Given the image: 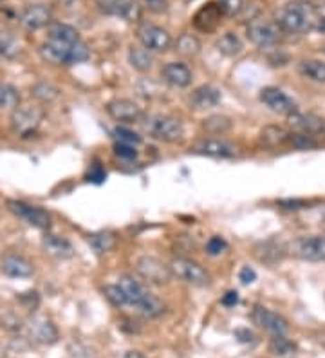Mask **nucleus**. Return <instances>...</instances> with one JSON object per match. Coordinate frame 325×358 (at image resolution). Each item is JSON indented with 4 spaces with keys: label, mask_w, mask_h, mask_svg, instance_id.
Returning <instances> with one entry per match:
<instances>
[{
    "label": "nucleus",
    "mask_w": 325,
    "mask_h": 358,
    "mask_svg": "<svg viewBox=\"0 0 325 358\" xmlns=\"http://www.w3.org/2000/svg\"><path fill=\"white\" fill-rule=\"evenodd\" d=\"M238 280L243 284H252L257 280V271L250 266H244L243 270L238 271Z\"/></svg>",
    "instance_id": "obj_45"
},
{
    "label": "nucleus",
    "mask_w": 325,
    "mask_h": 358,
    "mask_svg": "<svg viewBox=\"0 0 325 358\" xmlns=\"http://www.w3.org/2000/svg\"><path fill=\"white\" fill-rule=\"evenodd\" d=\"M114 136H116L117 141H122V143H129V145L141 143V136L136 134V132H132V131H129V129H125V127L114 129Z\"/></svg>",
    "instance_id": "obj_42"
},
{
    "label": "nucleus",
    "mask_w": 325,
    "mask_h": 358,
    "mask_svg": "<svg viewBox=\"0 0 325 358\" xmlns=\"http://www.w3.org/2000/svg\"><path fill=\"white\" fill-rule=\"evenodd\" d=\"M143 123V131L147 132L150 138L163 143H178L185 136V127L178 118L168 116V114H150V116H143L141 120Z\"/></svg>",
    "instance_id": "obj_4"
},
{
    "label": "nucleus",
    "mask_w": 325,
    "mask_h": 358,
    "mask_svg": "<svg viewBox=\"0 0 325 358\" xmlns=\"http://www.w3.org/2000/svg\"><path fill=\"white\" fill-rule=\"evenodd\" d=\"M31 96L42 103H51L60 96V89L51 82H38L31 87Z\"/></svg>",
    "instance_id": "obj_34"
},
{
    "label": "nucleus",
    "mask_w": 325,
    "mask_h": 358,
    "mask_svg": "<svg viewBox=\"0 0 325 358\" xmlns=\"http://www.w3.org/2000/svg\"><path fill=\"white\" fill-rule=\"evenodd\" d=\"M231 127H233V122L224 114H215L203 122V131L210 136H222L230 132Z\"/></svg>",
    "instance_id": "obj_31"
},
{
    "label": "nucleus",
    "mask_w": 325,
    "mask_h": 358,
    "mask_svg": "<svg viewBox=\"0 0 325 358\" xmlns=\"http://www.w3.org/2000/svg\"><path fill=\"white\" fill-rule=\"evenodd\" d=\"M129 62L136 71L147 73L154 66V55L148 49H145L143 45H132L129 49Z\"/></svg>",
    "instance_id": "obj_29"
},
{
    "label": "nucleus",
    "mask_w": 325,
    "mask_h": 358,
    "mask_svg": "<svg viewBox=\"0 0 325 358\" xmlns=\"http://www.w3.org/2000/svg\"><path fill=\"white\" fill-rule=\"evenodd\" d=\"M42 107H35V105H18L17 109L11 113V131L18 136V138H31L38 132L40 125L43 122Z\"/></svg>",
    "instance_id": "obj_6"
},
{
    "label": "nucleus",
    "mask_w": 325,
    "mask_h": 358,
    "mask_svg": "<svg viewBox=\"0 0 325 358\" xmlns=\"http://www.w3.org/2000/svg\"><path fill=\"white\" fill-rule=\"evenodd\" d=\"M42 246H43V252L52 259H58V261H67L74 255V248L71 245L69 239H65V237L60 236H49L43 237L42 241Z\"/></svg>",
    "instance_id": "obj_24"
},
{
    "label": "nucleus",
    "mask_w": 325,
    "mask_h": 358,
    "mask_svg": "<svg viewBox=\"0 0 325 358\" xmlns=\"http://www.w3.org/2000/svg\"><path fill=\"white\" fill-rule=\"evenodd\" d=\"M125 358H147L143 353H139V351H127Z\"/></svg>",
    "instance_id": "obj_49"
},
{
    "label": "nucleus",
    "mask_w": 325,
    "mask_h": 358,
    "mask_svg": "<svg viewBox=\"0 0 325 358\" xmlns=\"http://www.w3.org/2000/svg\"><path fill=\"white\" fill-rule=\"evenodd\" d=\"M114 154H116L117 157H122V159H127V162H130V159H136V157H138L136 145L122 143V141H117V143L114 145Z\"/></svg>",
    "instance_id": "obj_41"
},
{
    "label": "nucleus",
    "mask_w": 325,
    "mask_h": 358,
    "mask_svg": "<svg viewBox=\"0 0 325 358\" xmlns=\"http://www.w3.org/2000/svg\"><path fill=\"white\" fill-rule=\"evenodd\" d=\"M136 271L138 275L148 284L154 286H166L173 279L168 264L154 257V255H143L136 261Z\"/></svg>",
    "instance_id": "obj_8"
},
{
    "label": "nucleus",
    "mask_w": 325,
    "mask_h": 358,
    "mask_svg": "<svg viewBox=\"0 0 325 358\" xmlns=\"http://www.w3.org/2000/svg\"><path fill=\"white\" fill-rule=\"evenodd\" d=\"M278 205L284 210H302L305 206V201H302V199H284Z\"/></svg>",
    "instance_id": "obj_46"
},
{
    "label": "nucleus",
    "mask_w": 325,
    "mask_h": 358,
    "mask_svg": "<svg viewBox=\"0 0 325 358\" xmlns=\"http://www.w3.org/2000/svg\"><path fill=\"white\" fill-rule=\"evenodd\" d=\"M192 150H194V154L215 157V159H228V157H233L237 154V149L233 145L230 141L221 140V138H204Z\"/></svg>",
    "instance_id": "obj_17"
},
{
    "label": "nucleus",
    "mask_w": 325,
    "mask_h": 358,
    "mask_svg": "<svg viewBox=\"0 0 325 358\" xmlns=\"http://www.w3.org/2000/svg\"><path fill=\"white\" fill-rule=\"evenodd\" d=\"M221 91L213 85H201L190 94V105L197 110H206L221 103Z\"/></svg>",
    "instance_id": "obj_23"
},
{
    "label": "nucleus",
    "mask_w": 325,
    "mask_h": 358,
    "mask_svg": "<svg viewBox=\"0 0 325 358\" xmlns=\"http://www.w3.org/2000/svg\"><path fill=\"white\" fill-rule=\"evenodd\" d=\"M117 284H120V288L125 293L129 306L138 308V311L143 317L156 319V317L163 315V311H165L163 301L159 297H156L152 292H148V288L141 280L134 279L132 275H122Z\"/></svg>",
    "instance_id": "obj_2"
},
{
    "label": "nucleus",
    "mask_w": 325,
    "mask_h": 358,
    "mask_svg": "<svg viewBox=\"0 0 325 358\" xmlns=\"http://www.w3.org/2000/svg\"><path fill=\"white\" fill-rule=\"evenodd\" d=\"M0 270L2 273L11 279H27L35 273V264L29 259L22 257V255H6L0 262Z\"/></svg>",
    "instance_id": "obj_20"
},
{
    "label": "nucleus",
    "mask_w": 325,
    "mask_h": 358,
    "mask_svg": "<svg viewBox=\"0 0 325 358\" xmlns=\"http://www.w3.org/2000/svg\"><path fill=\"white\" fill-rule=\"evenodd\" d=\"M235 335H237L238 341L244 342V344H247V342H253V338H255L250 329H237V333H235Z\"/></svg>",
    "instance_id": "obj_48"
},
{
    "label": "nucleus",
    "mask_w": 325,
    "mask_h": 358,
    "mask_svg": "<svg viewBox=\"0 0 325 358\" xmlns=\"http://www.w3.org/2000/svg\"><path fill=\"white\" fill-rule=\"evenodd\" d=\"M29 333L38 344L52 345L57 344L60 335H58V328L55 326L51 319L43 317V315H35L29 320Z\"/></svg>",
    "instance_id": "obj_18"
},
{
    "label": "nucleus",
    "mask_w": 325,
    "mask_h": 358,
    "mask_svg": "<svg viewBox=\"0 0 325 358\" xmlns=\"http://www.w3.org/2000/svg\"><path fill=\"white\" fill-rule=\"evenodd\" d=\"M20 105V92L9 83H0V109L15 110Z\"/></svg>",
    "instance_id": "obj_35"
},
{
    "label": "nucleus",
    "mask_w": 325,
    "mask_h": 358,
    "mask_svg": "<svg viewBox=\"0 0 325 358\" xmlns=\"http://www.w3.org/2000/svg\"><path fill=\"white\" fill-rule=\"evenodd\" d=\"M215 48L224 57H237V55L243 52V42H240V38L235 33L230 31V33H224L221 38L217 40Z\"/></svg>",
    "instance_id": "obj_33"
},
{
    "label": "nucleus",
    "mask_w": 325,
    "mask_h": 358,
    "mask_svg": "<svg viewBox=\"0 0 325 358\" xmlns=\"http://www.w3.org/2000/svg\"><path fill=\"white\" fill-rule=\"evenodd\" d=\"M282 35H284L282 27L278 26L277 20H271V18L257 17L253 20H250V24L246 27L247 40L260 49L277 45L280 42Z\"/></svg>",
    "instance_id": "obj_5"
},
{
    "label": "nucleus",
    "mask_w": 325,
    "mask_h": 358,
    "mask_svg": "<svg viewBox=\"0 0 325 358\" xmlns=\"http://www.w3.org/2000/svg\"><path fill=\"white\" fill-rule=\"evenodd\" d=\"M8 210L11 214L17 215L18 219L26 221L27 224L38 228V230H49V227H51V215H49L48 210L40 208V206L9 199Z\"/></svg>",
    "instance_id": "obj_10"
},
{
    "label": "nucleus",
    "mask_w": 325,
    "mask_h": 358,
    "mask_svg": "<svg viewBox=\"0 0 325 358\" xmlns=\"http://www.w3.org/2000/svg\"><path fill=\"white\" fill-rule=\"evenodd\" d=\"M103 293H105V297H107V301L110 302L113 306L122 308L129 304V302H127L125 293H123V289L120 288V284H107V286L103 288Z\"/></svg>",
    "instance_id": "obj_39"
},
{
    "label": "nucleus",
    "mask_w": 325,
    "mask_h": 358,
    "mask_svg": "<svg viewBox=\"0 0 325 358\" xmlns=\"http://www.w3.org/2000/svg\"><path fill=\"white\" fill-rule=\"evenodd\" d=\"M255 255L260 262H264V264H277L284 259L286 255V248L282 245L280 241L277 239H268L262 241L259 245L255 246Z\"/></svg>",
    "instance_id": "obj_25"
},
{
    "label": "nucleus",
    "mask_w": 325,
    "mask_h": 358,
    "mask_svg": "<svg viewBox=\"0 0 325 358\" xmlns=\"http://www.w3.org/2000/svg\"><path fill=\"white\" fill-rule=\"evenodd\" d=\"M289 118V125L295 129L296 132H303L312 138H324L325 140V118L317 116V114H302L295 113L287 116Z\"/></svg>",
    "instance_id": "obj_16"
},
{
    "label": "nucleus",
    "mask_w": 325,
    "mask_h": 358,
    "mask_svg": "<svg viewBox=\"0 0 325 358\" xmlns=\"http://www.w3.org/2000/svg\"><path fill=\"white\" fill-rule=\"evenodd\" d=\"M219 4L226 17H238L244 8V0H219Z\"/></svg>",
    "instance_id": "obj_43"
},
{
    "label": "nucleus",
    "mask_w": 325,
    "mask_h": 358,
    "mask_svg": "<svg viewBox=\"0 0 325 358\" xmlns=\"http://www.w3.org/2000/svg\"><path fill=\"white\" fill-rule=\"evenodd\" d=\"M222 17H226L219 2H210L204 8H201L194 17V26L199 31L210 33L221 24Z\"/></svg>",
    "instance_id": "obj_21"
},
{
    "label": "nucleus",
    "mask_w": 325,
    "mask_h": 358,
    "mask_svg": "<svg viewBox=\"0 0 325 358\" xmlns=\"http://www.w3.org/2000/svg\"><path fill=\"white\" fill-rule=\"evenodd\" d=\"M145 2V8L150 11V13H166L168 11V0H143Z\"/></svg>",
    "instance_id": "obj_44"
},
{
    "label": "nucleus",
    "mask_w": 325,
    "mask_h": 358,
    "mask_svg": "<svg viewBox=\"0 0 325 358\" xmlns=\"http://www.w3.org/2000/svg\"><path fill=\"white\" fill-rule=\"evenodd\" d=\"M295 254L302 261L308 262H325V236L302 237L296 243Z\"/></svg>",
    "instance_id": "obj_19"
},
{
    "label": "nucleus",
    "mask_w": 325,
    "mask_h": 358,
    "mask_svg": "<svg viewBox=\"0 0 325 358\" xmlns=\"http://www.w3.org/2000/svg\"><path fill=\"white\" fill-rule=\"evenodd\" d=\"M289 131H286L280 125H268L260 131L259 134V145L264 149H278L284 147L289 141Z\"/></svg>",
    "instance_id": "obj_26"
},
{
    "label": "nucleus",
    "mask_w": 325,
    "mask_h": 358,
    "mask_svg": "<svg viewBox=\"0 0 325 358\" xmlns=\"http://www.w3.org/2000/svg\"><path fill=\"white\" fill-rule=\"evenodd\" d=\"M48 40L58 42V44H76L82 38H80L78 31L74 29L73 26L55 22L48 26Z\"/></svg>",
    "instance_id": "obj_27"
},
{
    "label": "nucleus",
    "mask_w": 325,
    "mask_h": 358,
    "mask_svg": "<svg viewBox=\"0 0 325 358\" xmlns=\"http://www.w3.org/2000/svg\"><path fill=\"white\" fill-rule=\"evenodd\" d=\"M107 114L120 123H138L143 120V110L129 98H116L107 103Z\"/></svg>",
    "instance_id": "obj_14"
},
{
    "label": "nucleus",
    "mask_w": 325,
    "mask_h": 358,
    "mask_svg": "<svg viewBox=\"0 0 325 358\" xmlns=\"http://www.w3.org/2000/svg\"><path fill=\"white\" fill-rule=\"evenodd\" d=\"M298 73L303 78L317 83H325V62L322 60H302L298 64Z\"/></svg>",
    "instance_id": "obj_30"
},
{
    "label": "nucleus",
    "mask_w": 325,
    "mask_h": 358,
    "mask_svg": "<svg viewBox=\"0 0 325 358\" xmlns=\"http://www.w3.org/2000/svg\"><path fill=\"white\" fill-rule=\"evenodd\" d=\"M287 145H291V147H295V149H300V150L317 149L318 140L309 134H303V132H291Z\"/></svg>",
    "instance_id": "obj_37"
},
{
    "label": "nucleus",
    "mask_w": 325,
    "mask_h": 358,
    "mask_svg": "<svg viewBox=\"0 0 325 358\" xmlns=\"http://www.w3.org/2000/svg\"><path fill=\"white\" fill-rule=\"evenodd\" d=\"M20 55V44L13 35L9 33H0V57L15 58Z\"/></svg>",
    "instance_id": "obj_36"
},
{
    "label": "nucleus",
    "mask_w": 325,
    "mask_h": 358,
    "mask_svg": "<svg viewBox=\"0 0 325 358\" xmlns=\"http://www.w3.org/2000/svg\"><path fill=\"white\" fill-rule=\"evenodd\" d=\"M175 52L185 58H194L201 52V40L192 33H182L175 40Z\"/></svg>",
    "instance_id": "obj_32"
},
{
    "label": "nucleus",
    "mask_w": 325,
    "mask_h": 358,
    "mask_svg": "<svg viewBox=\"0 0 325 358\" xmlns=\"http://www.w3.org/2000/svg\"><path fill=\"white\" fill-rule=\"evenodd\" d=\"M170 271H172V277L182 280V282L192 284V286H208L210 284V273L201 266L199 262L192 261L190 257H173L170 261Z\"/></svg>",
    "instance_id": "obj_7"
},
{
    "label": "nucleus",
    "mask_w": 325,
    "mask_h": 358,
    "mask_svg": "<svg viewBox=\"0 0 325 358\" xmlns=\"http://www.w3.org/2000/svg\"><path fill=\"white\" fill-rule=\"evenodd\" d=\"M221 302H222V306L233 308L235 304H238V293L237 292H228L224 297H222Z\"/></svg>",
    "instance_id": "obj_47"
},
{
    "label": "nucleus",
    "mask_w": 325,
    "mask_h": 358,
    "mask_svg": "<svg viewBox=\"0 0 325 358\" xmlns=\"http://www.w3.org/2000/svg\"><path fill=\"white\" fill-rule=\"evenodd\" d=\"M278 26L284 33L302 35L309 31H325V17L309 0H293L280 9L277 17Z\"/></svg>",
    "instance_id": "obj_1"
},
{
    "label": "nucleus",
    "mask_w": 325,
    "mask_h": 358,
    "mask_svg": "<svg viewBox=\"0 0 325 358\" xmlns=\"http://www.w3.org/2000/svg\"><path fill=\"white\" fill-rule=\"evenodd\" d=\"M260 101L273 110V113L291 116V114L298 113V105L291 96L278 87H264L260 91Z\"/></svg>",
    "instance_id": "obj_13"
},
{
    "label": "nucleus",
    "mask_w": 325,
    "mask_h": 358,
    "mask_svg": "<svg viewBox=\"0 0 325 358\" xmlns=\"http://www.w3.org/2000/svg\"><path fill=\"white\" fill-rule=\"evenodd\" d=\"M139 44L150 52H165L172 48V35L156 24H141L136 31Z\"/></svg>",
    "instance_id": "obj_9"
},
{
    "label": "nucleus",
    "mask_w": 325,
    "mask_h": 358,
    "mask_svg": "<svg viewBox=\"0 0 325 358\" xmlns=\"http://www.w3.org/2000/svg\"><path fill=\"white\" fill-rule=\"evenodd\" d=\"M252 317H253V322H255L259 328L264 329V331H268L269 335L284 336L289 333V324H287V320L284 319L282 315L268 310V308L255 306Z\"/></svg>",
    "instance_id": "obj_12"
},
{
    "label": "nucleus",
    "mask_w": 325,
    "mask_h": 358,
    "mask_svg": "<svg viewBox=\"0 0 325 358\" xmlns=\"http://www.w3.org/2000/svg\"><path fill=\"white\" fill-rule=\"evenodd\" d=\"M226 248H228V243H226L221 236H213L212 239L206 243V254L212 255V257L224 254Z\"/></svg>",
    "instance_id": "obj_40"
},
{
    "label": "nucleus",
    "mask_w": 325,
    "mask_h": 358,
    "mask_svg": "<svg viewBox=\"0 0 325 358\" xmlns=\"http://www.w3.org/2000/svg\"><path fill=\"white\" fill-rule=\"evenodd\" d=\"M269 348H271V353H275L277 357H287V355H291L295 351V344L287 338V335L273 336Z\"/></svg>",
    "instance_id": "obj_38"
},
{
    "label": "nucleus",
    "mask_w": 325,
    "mask_h": 358,
    "mask_svg": "<svg viewBox=\"0 0 325 358\" xmlns=\"http://www.w3.org/2000/svg\"><path fill=\"white\" fill-rule=\"evenodd\" d=\"M116 245H117V236L110 230L94 231V234L89 236V246H91L98 255L108 254L110 250L116 248Z\"/></svg>",
    "instance_id": "obj_28"
},
{
    "label": "nucleus",
    "mask_w": 325,
    "mask_h": 358,
    "mask_svg": "<svg viewBox=\"0 0 325 358\" xmlns=\"http://www.w3.org/2000/svg\"><path fill=\"white\" fill-rule=\"evenodd\" d=\"M161 76H163V80L168 85L178 89H187L192 83V78H194L190 67L187 64H182V62H170V64H166L161 69Z\"/></svg>",
    "instance_id": "obj_22"
},
{
    "label": "nucleus",
    "mask_w": 325,
    "mask_h": 358,
    "mask_svg": "<svg viewBox=\"0 0 325 358\" xmlns=\"http://www.w3.org/2000/svg\"><path fill=\"white\" fill-rule=\"evenodd\" d=\"M96 8L107 17H116L134 22L141 18V6L138 0H96Z\"/></svg>",
    "instance_id": "obj_11"
},
{
    "label": "nucleus",
    "mask_w": 325,
    "mask_h": 358,
    "mask_svg": "<svg viewBox=\"0 0 325 358\" xmlns=\"http://www.w3.org/2000/svg\"><path fill=\"white\" fill-rule=\"evenodd\" d=\"M38 51L40 57L51 66H74L91 58V49L82 40L76 44H58L48 40L45 44L40 45Z\"/></svg>",
    "instance_id": "obj_3"
},
{
    "label": "nucleus",
    "mask_w": 325,
    "mask_h": 358,
    "mask_svg": "<svg viewBox=\"0 0 325 358\" xmlns=\"http://www.w3.org/2000/svg\"><path fill=\"white\" fill-rule=\"evenodd\" d=\"M18 22L24 29L36 31L52 24V11L45 4H31L20 13Z\"/></svg>",
    "instance_id": "obj_15"
}]
</instances>
